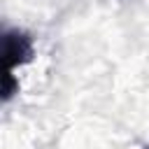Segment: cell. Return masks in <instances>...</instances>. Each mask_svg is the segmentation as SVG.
<instances>
[{"instance_id":"1","label":"cell","mask_w":149,"mask_h":149,"mask_svg":"<svg viewBox=\"0 0 149 149\" xmlns=\"http://www.w3.org/2000/svg\"><path fill=\"white\" fill-rule=\"evenodd\" d=\"M33 58V37L19 28H7L2 33V100H9L16 84H14V68L23 65Z\"/></svg>"}]
</instances>
